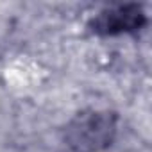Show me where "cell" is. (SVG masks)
<instances>
[{
  "label": "cell",
  "instance_id": "obj_1",
  "mask_svg": "<svg viewBox=\"0 0 152 152\" xmlns=\"http://www.w3.org/2000/svg\"><path fill=\"white\" fill-rule=\"evenodd\" d=\"M116 134V116L111 111L86 109L64 127V143L73 152H100Z\"/></svg>",
  "mask_w": 152,
  "mask_h": 152
},
{
  "label": "cell",
  "instance_id": "obj_2",
  "mask_svg": "<svg viewBox=\"0 0 152 152\" xmlns=\"http://www.w3.org/2000/svg\"><path fill=\"white\" fill-rule=\"evenodd\" d=\"M147 25V13L141 4H115L99 11L88 23L90 31L102 38L132 34Z\"/></svg>",
  "mask_w": 152,
  "mask_h": 152
}]
</instances>
